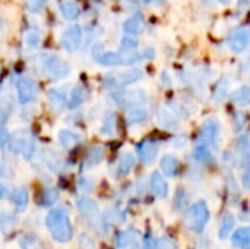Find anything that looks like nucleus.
<instances>
[{
    "label": "nucleus",
    "mask_w": 250,
    "mask_h": 249,
    "mask_svg": "<svg viewBox=\"0 0 250 249\" xmlns=\"http://www.w3.org/2000/svg\"><path fill=\"white\" fill-rule=\"evenodd\" d=\"M45 226L51 238L59 244H67L73 238V227L67 213L63 208H54L47 214Z\"/></svg>",
    "instance_id": "obj_1"
},
{
    "label": "nucleus",
    "mask_w": 250,
    "mask_h": 249,
    "mask_svg": "<svg viewBox=\"0 0 250 249\" xmlns=\"http://www.w3.org/2000/svg\"><path fill=\"white\" fill-rule=\"evenodd\" d=\"M211 213L205 201H198L189 207L183 216V225L193 233H202L209 222Z\"/></svg>",
    "instance_id": "obj_2"
},
{
    "label": "nucleus",
    "mask_w": 250,
    "mask_h": 249,
    "mask_svg": "<svg viewBox=\"0 0 250 249\" xmlns=\"http://www.w3.org/2000/svg\"><path fill=\"white\" fill-rule=\"evenodd\" d=\"M142 241L144 236L138 230H127L117 235L116 245L119 249H144Z\"/></svg>",
    "instance_id": "obj_3"
},
{
    "label": "nucleus",
    "mask_w": 250,
    "mask_h": 249,
    "mask_svg": "<svg viewBox=\"0 0 250 249\" xmlns=\"http://www.w3.org/2000/svg\"><path fill=\"white\" fill-rule=\"evenodd\" d=\"M81 43H82V31L78 25L70 26L62 35V45L69 53L76 51L81 47Z\"/></svg>",
    "instance_id": "obj_4"
},
{
    "label": "nucleus",
    "mask_w": 250,
    "mask_h": 249,
    "mask_svg": "<svg viewBox=\"0 0 250 249\" xmlns=\"http://www.w3.org/2000/svg\"><path fill=\"white\" fill-rule=\"evenodd\" d=\"M16 91H18V98L22 104H26L35 98L37 94V87L35 82L29 78H19L16 82Z\"/></svg>",
    "instance_id": "obj_5"
},
{
    "label": "nucleus",
    "mask_w": 250,
    "mask_h": 249,
    "mask_svg": "<svg viewBox=\"0 0 250 249\" xmlns=\"http://www.w3.org/2000/svg\"><path fill=\"white\" fill-rule=\"evenodd\" d=\"M249 29L246 26H240L234 29L229 38V45L234 53H242L249 45Z\"/></svg>",
    "instance_id": "obj_6"
},
{
    "label": "nucleus",
    "mask_w": 250,
    "mask_h": 249,
    "mask_svg": "<svg viewBox=\"0 0 250 249\" xmlns=\"http://www.w3.org/2000/svg\"><path fill=\"white\" fill-rule=\"evenodd\" d=\"M158 153V144L154 139H145L138 145V154L142 163L149 164L154 161Z\"/></svg>",
    "instance_id": "obj_7"
},
{
    "label": "nucleus",
    "mask_w": 250,
    "mask_h": 249,
    "mask_svg": "<svg viewBox=\"0 0 250 249\" xmlns=\"http://www.w3.org/2000/svg\"><path fill=\"white\" fill-rule=\"evenodd\" d=\"M217 134H218V125L214 119H208L204 125H202V131H201V144L202 145H214L217 141Z\"/></svg>",
    "instance_id": "obj_8"
},
{
    "label": "nucleus",
    "mask_w": 250,
    "mask_h": 249,
    "mask_svg": "<svg viewBox=\"0 0 250 249\" xmlns=\"http://www.w3.org/2000/svg\"><path fill=\"white\" fill-rule=\"evenodd\" d=\"M149 185H151V191H152V194H154L157 198L163 200V198H166V197H167V194H168V186H167L166 179L161 176V173L154 172V173L151 175Z\"/></svg>",
    "instance_id": "obj_9"
},
{
    "label": "nucleus",
    "mask_w": 250,
    "mask_h": 249,
    "mask_svg": "<svg viewBox=\"0 0 250 249\" xmlns=\"http://www.w3.org/2000/svg\"><path fill=\"white\" fill-rule=\"evenodd\" d=\"M145 101H146V92L144 90H139V88L126 92V95H123V100H122V103L130 109L141 107L142 104H145Z\"/></svg>",
    "instance_id": "obj_10"
},
{
    "label": "nucleus",
    "mask_w": 250,
    "mask_h": 249,
    "mask_svg": "<svg viewBox=\"0 0 250 249\" xmlns=\"http://www.w3.org/2000/svg\"><path fill=\"white\" fill-rule=\"evenodd\" d=\"M234 226H236V217H234V214L230 213V211H226L223 214L221 220H220V230H218L220 239L221 241H226L230 236V233L233 232Z\"/></svg>",
    "instance_id": "obj_11"
},
{
    "label": "nucleus",
    "mask_w": 250,
    "mask_h": 249,
    "mask_svg": "<svg viewBox=\"0 0 250 249\" xmlns=\"http://www.w3.org/2000/svg\"><path fill=\"white\" fill-rule=\"evenodd\" d=\"M78 210L81 211V214L83 217H86L89 220H94L98 216V205H97V203L89 200V198H86V197L78 200Z\"/></svg>",
    "instance_id": "obj_12"
},
{
    "label": "nucleus",
    "mask_w": 250,
    "mask_h": 249,
    "mask_svg": "<svg viewBox=\"0 0 250 249\" xmlns=\"http://www.w3.org/2000/svg\"><path fill=\"white\" fill-rule=\"evenodd\" d=\"M155 120H157V123H158L161 128H164V129H176V128H177V120H176V117H174L167 109H164V107H161V109L157 110V113H155Z\"/></svg>",
    "instance_id": "obj_13"
},
{
    "label": "nucleus",
    "mask_w": 250,
    "mask_h": 249,
    "mask_svg": "<svg viewBox=\"0 0 250 249\" xmlns=\"http://www.w3.org/2000/svg\"><path fill=\"white\" fill-rule=\"evenodd\" d=\"M233 245L239 249H250V229L249 227H239L233 233Z\"/></svg>",
    "instance_id": "obj_14"
},
{
    "label": "nucleus",
    "mask_w": 250,
    "mask_h": 249,
    "mask_svg": "<svg viewBox=\"0 0 250 249\" xmlns=\"http://www.w3.org/2000/svg\"><path fill=\"white\" fill-rule=\"evenodd\" d=\"M144 26H145V23H144V19H142L141 15H133L129 19H126L125 23H123V29L127 34H132V35L141 34L144 31Z\"/></svg>",
    "instance_id": "obj_15"
},
{
    "label": "nucleus",
    "mask_w": 250,
    "mask_h": 249,
    "mask_svg": "<svg viewBox=\"0 0 250 249\" xmlns=\"http://www.w3.org/2000/svg\"><path fill=\"white\" fill-rule=\"evenodd\" d=\"M59 9H60L62 16L66 18V19H69V21H73V19H76V18L81 15V7H79V4L75 3V1H72V0L62 1L60 6H59Z\"/></svg>",
    "instance_id": "obj_16"
},
{
    "label": "nucleus",
    "mask_w": 250,
    "mask_h": 249,
    "mask_svg": "<svg viewBox=\"0 0 250 249\" xmlns=\"http://www.w3.org/2000/svg\"><path fill=\"white\" fill-rule=\"evenodd\" d=\"M135 166V157L132 153H123L119 157V167H117V173L119 176H126L130 173V170Z\"/></svg>",
    "instance_id": "obj_17"
},
{
    "label": "nucleus",
    "mask_w": 250,
    "mask_h": 249,
    "mask_svg": "<svg viewBox=\"0 0 250 249\" xmlns=\"http://www.w3.org/2000/svg\"><path fill=\"white\" fill-rule=\"evenodd\" d=\"M161 170L168 178L176 176L179 172V160L174 156H164L161 160Z\"/></svg>",
    "instance_id": "obj_18"
},
{
    "label": "nucleus",
    "mask_w": 250,
    "mask_h": 249,
    "mask_svg": "<svg viewBox=\"0 0 250 249\" xmlns=\"http://www.w3.org/2000/svg\"><path fill=\"white\" fill-rule=\"evenodd\" d=\"M104 158V148L103 147H92L89 148L85 160H83V166L85 167H94L98 163H101Z\"/></svg>",
    "instance_id": "obj_19"
},
{
    "label": "nucleus",
    "mask_w": 250,
    "mask_h": 249,
    "mask_svg": "<svg viewBox=\"0 0 250 249\" xmlns=\"http://www.w3.org/2000/svg\"><path fill=\"white\" fill-rule=\"evenodd\" d=\"M16 227V217L12 213H1L0 216V230L4 236H9L13 233Z\"/></svg>",
    "instance_id": "obj_20"
},
{
    "label": "nucleus",
    "mask_w": 250,
    "mask_h": 249,
    "mask_svg": "<svg viewBox=\"0 0 250 249\" xmlns=\"http://www.w3.org/2000/svg\"><path fill=\"white\" fill-rule=\"evenodd\" d=\"M9 198H10V201H12L16 207L25 208L26 204H28V191H26V188H23V186L15 188V189L10 192Z\"/></svg>",
    "instance_id": "obj_21"
},
{
    "label": "nucleus",
    "mask_w": 250,
    "mask_h": 249,
    "mask_svg": "<svg viewBox=\"0 0 250 249\" xmlns=\"http://www.w3.org/2000/svg\"><path fill=\"white\" fill-rule=\"evenodd\" d=\"M79 136L76 134H73L72 131H67V129H63L59 132V141L60 144L64 147V148H73L79 144Z\"/></svg>",
    "instance_id": "obj_22"
},
{
    "label": "nucleus",
    "mask_w": 250,
    "mask_h": 249,
    "mask_svg": "<svg viewBox=\"0 0 250 249\" xmlns=\"http://www.w3.org/2000/svg\"><path fill=\"white\" fill-rule=\"evenodd\" d=\"M116 128H117V119L114 113H108L104 119V123L101 126V134L104 136H113L116 134Z\"/></svg>",
    "instance_id": "obj_23"
},
{
    "label": "nucleus",
    "mask_w": 250,
    "mask_h": 249,
    "mask_svg": "<svg viewBox=\"0 0 250 249\" xmlns=\"http://www.w3.org/2000/svg\"><path fill=\"white\" fill-rule=\"evenodd\" d=\"M97 62H100L104 66H117L122 65L120 60V53L117 51H108V53H103L97 57Z\"/></svg>",
    "instance_id": "obj_24"
},
{
    "label": "nucleus",
    "mask_w": 250,
    "mask_h": 249,
    "mask_svg": "<svg viewBox=\"0 0 250 249\" xmlns=\"http://www.w3.org/2000/svg\"><path fill=\"white\" fill-rule=\"evenodd\" d=\"M142 76H144V72L141 69H130V70L123 72L119 76V79L123 85H129V84H133V82L142 79Z\"/></svg>",
    "instance_id": "obj_25"
},
{
    "label": "nucleus",
    "mask_w": 250,
    "mask_h": 249,
    "mask_svg": "<svg viewBox=\"0 0 250 249\" xmlns=\"http://www.w3.org/2000/svg\"><path fill=\"white\" fill-rule=\"evenodd\" d=\"M59 200V192L54 188H47L41 192V201L40 204L42 207H51Z\"/></svg>",
    "instance_id": "obj_26"
},
{
    "label": "nucleus",
    "mask_w": 250,
    "mask_h": 249,
    "mask_svg": "<svg viewBox=\"0 0 250 249\" xmlns=\"http://www.w3.org/2000/svg\"><path fill=\"white\" fill-rule=\"evenodd\" d=\"M146 117H148V114H146V112L144 109L135 107L133 110H130V113L127 116V122H129V125H138V123L145 122Z\"/></svg>",
    "instance_id": "obj_27"
},
{
    "label": "nucleus",
    "mask_w": 250,
    "mask_h": 249,
    "mask_svg": "<svg viewBox=\"0 0 250 249\" xmlns=\"http://www.w3.org/2000/svg\"><path fill=\"white\" fill-rule=\"evenodd\" d=\"M233 101L236 103V104H239V106H248V103H249L250 100V91L248 87H242V88H239L234 94H233Z\"/></svg>",
    "instance_id": "obj_28"
},
{
    "label": "nucleus",
    "mask_w": 250,
    "mask_h": 249,
    "mask_svg": "<svg viewBox=\"0 0 250 249\" xmlns=\"http://www.w3.org/2000/svg\"><path fill=\"white\" fill-rule=\"evenodd\" d=\"M119 53H120L122 65H133L141 60V54H138L135 50H122Z\"/></svg>",
    "instance_id": "obj_29"
},
{
    "label": "nucleus",
    "mask_w": 250,
    "mask_h": 249,
    "mask_svg": "<svg viewBox=\"0 0 250 249\" xmlns=\"http://www.w3.org/2000/svg\"><path fill=\"white\" fill-rule=\"evenodd\" d=\"M85 100V90L82 87H78L72 91V97H70V101H69V106L72 109L78 107L79 104H82Z\"/></svg>",
    "instance_id": "obj_30"
},
{
    "label": "nucleus",
    "mask_w": 250,
    "mask_h": 249,
    "mask_svg": "<svg viewBox=\"0 0 250 249\" xmlns=\"http://www.w3.org/2000/svg\"><path fill=\"white\" fill-rule=\"evenodd\" d=\"M48 101H50V106L54 110H60L63 107V104H64V97L57 90H53L48 94Z\"/></svg>",
    "instance_id": "obj_31"
},
{
    "label": "nucleus",
    "mask_w": 250,
    "mask_h": 249,
    "mask_svg": "<svg viewBox=\"0 0 250 249\" xmlns=\"http://www.w3.org/2000/svg\"><path fill=\"white\" fill-rule=\"evenodd\" d=\"M237 153H239V156L245 161H248V157H249V138H248V135H243L239 139V142H237Z\"/></svg>",
    "instance_id": "obj_32"
},
{
    "label": "nucleus",
    "mask_w": 250,
    "mask_h": 249,
    "mask_svg": "<svg viewBox=\"0 0 250 249\" xmlns=\"http://www.w3.org/2000/svg\"><path fill=\"white\" fill-rule=\"evenodd\" d=\"M195 158L198 161H201V163H207V161H209L212 158V156H211V153H209V150H208L207 145L199 144L196 147V150H195Z\"/></svg>",
    "instance_id": "obj_33"
},
{
    "label": "nucleus",
    "mask_w": 250,
    "mask_h": 249,
    "mask_svg": "<svg viewBox=\"0 0 250 249\" xmlns=\"http://www.w3.org/2000/svg\"><path fill=\"white\" fill-rule=\"evenodd\" d=\"M41 41V34L37 29H29L25 34V43L29 47H37Z\"/></svg>",
    "instance_id": "obj_34"
},
{
    "label": "nucleus",
    "mask_w": 250,
    "mask_h": 249,
    "mask_svg": "<svg viewBox=\"0 0 250 249\" xmlns=\"http://www.w3.org/2000/svg\"><path fill=\"white\" fill-rule=\"evenodd\" d=\"M157 249H179L177 244L173 241V238L170 236H163L158 242H157Z\"/></svg>",
    "instance_id": "obj_35"
},
{
    "label": "nucleus",
    "mask_w": 250,
    "mask_h": 249,
    "mask_svg": "<svg viewBox=\"0 0 250 249\" xmlns=\"http://www.w3.org/2000/svg\"><path fill=\"white\" fill-rule=\"evenodd\" d=\"M186 194H185V191L182 189V188H179L177 189V194H176V200H174V210L176 211H179V210H182L185 205H186Z\"/></svg>",
    "instance_id": "obj_36"
},
{
    "label": "nucleus",
    "mask_w": 250,
    "mask_h": 249,
    "mask_svg": "<svg viewBox=\"0 0 250 249\" xmlns=\"http://www.w3.org/2000/svg\"><path fill=\"white\" fill-rule=\"evenodd\" d=\"M23 3L31 12H40L44 7L45 0H23Z\"/></svg>",
    "instance_id": "obj_37"
},
{
    "label": "nucleus",
    "mask_w": 250,
    "mask_h": 249,
    "mask_svg": "<svg viewBox=\"0 0 250 249\" xmlns=\"http://www.w3.org/2000/svg\"><path fill=\"white\" fill-rule=\"evenodd\" d=\"M94 181L91 179V178H82L81 181H79V189L82 191V192H91L92 189H94Z\"/></svg>",
    "instance_id": "obj_38"
},
{
    "label": "nucleus",
    "mask_w": 250,
    "mask_h": 249,
    "mask_svg": "<svg viewBox=\"0 0 250 249\" xmlns=\"http://www.w3.org/2000/svg\"><path fill=\"white\" fill-rule=\"evenodd\" d=\"M138 47V40L133 37H125L122 40V50H135Z\"/></svg>",
    "instance_id": "obj_39"
},
{
    "label": "nucleus",
    "mask_w": 250,
    "mask_h": 249,
    "mask_svg": "<svg viewBox=\"0 0 250 249\" xmlns=\"http://www.w3.org/2000/svg\"><path fill=\"white\" fill-rule=\"evenodd\" d=\"M142 247H144V249H157V241L152 236H149V235L144 236Z\"/></svg>",
    "instance_id": "obj_40"
},
{
    "label": "nucleus",
    "mask_w": 250,
    "mask_h": 249,
    "mask_svg": "<svg viewBox=\"0 0 250 249\" xmlns=\"http://www.w3.org/2000/svg\"><path fill=\"white\" fill-rule=\"evenodd\" d=\"M0 176H4V178H12V170H9L6 166L0 164Z\"/></svg>",
    "instance_id": "obj_41"
},
{
    "label": "nucleus",
    "mask_w": 250,
    "mask_h": 249,
    "mask_svg": "<svg viewBox=\"0 0 250 249\" xmlns=\"http://www.w3.org/2000/svg\"><path fill=\"white\" fill-rule=\"evenodd\" d=\"M6 141H7V132L3 128H0V148L6 144Z\"/></svg>",
    "instance_id": "obj_42"
},
{
    "label": "nucleus",
    "mask_w": 250,
    "mask_h": 249,
    "mask_svg": "<svg viewBox=\"0 0 250 249\" xmlns=\"http://www.w3.org/2000/svg\"><path fill=\"white\" fill-rule=\"evenodd\" d=\"M4 197H7V188L0 182V200H3Z\"/></svg>",
    "instance_id": "obj_43"
},
{
    "label": "nucleus",
    "mask_w": 250,
    "mask_h": 249,
    "mask_svg": "<svg viewBox=\"0 0 250 249\" xmlns=\"http://www.w3.org/2000/svg\"><path fill=\"white\" fill-rule=\"evenodd\" d=\"M243 183H245V188H249V173L248 172L243 175Z\"/></svg>",
    "instance_id": "obj_44"
},
{
    "label": "nucleus",
    "mask_w": 250,
    "mask_h": 249,
    "mask_svg": "<svg viewBox=\"0 0 250 249\" xmlns=\"http://www.w3.org/2000/svg\"><path fill=\"white\" fill-rule=\"evenodd\" d=\"M220 1H221V3H226V1H227V0H220Z\"/></svg>",
    "instance_id": "obj_45"
},
{
    "label": "nucleus",
    "mask_w": 250,
    "mask_h": 249,
    "mask_svg": "<svg viewBox=\"0 0 250 249\" xmlns=\"http://www.w3.org/2000/svg\"><path fill=\"white\" fill-rule=\"evenodd\" d=\"M144 1H146V3H149V1H151V0H144Z\"/></svg>",
    "instance_id": "obj_46"
}]
</instances>
